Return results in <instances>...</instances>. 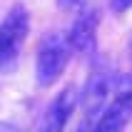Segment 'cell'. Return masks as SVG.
<instances>
[{"mask_svg": "<svg viewBox=\"0 0 132 132\" xmlns=\"http://www.w3.org/2000/svg\"><path fill=\"white\" fill-rule=\"evenodd\" d=\"M132 122V75L115 77L112 95L87 132H125Z\"/></svg>", "mask_w": 132, "mask_h": 132, "instance_id": "2", "label": "cell"}, {"mask_svg": "<svg viewBox=\"0 0 132 132\" xmlns=\"http://www.w3.org/2000/svg\"><path fill=\"white\" fill-rule=\"evenodd\" d=\"M97 28H100V13L97 7H82L75 15L72 25L67 30V43L72 47V52L80 55H92L97 50Z\"/></svg>", "mask_w": 132, "mask_h": 132, "instance_id": "6", "label": "cell"}, {"mask_svg": "<svg viewBox=\"0 0 132 132\" xmlns=\"http://www.w3.org/2000/svg\"><path fill=\"white\" fill-rule=\"evenodd\" d=\"M130 55H132V32H130Z\"/></svg>", "mask_w": 132, "mask_h": 132, "instance_id": "10", "label": "cell"}, {"mask_svg": "<svg viewBox=\"0 0 132 132\" xmlns=\"http://www.w3.org/2000/svg\"><path fill=\"white\" fill-rule=\"evenodd\" d=\"M112 85H115V75L107 70V67H95L90 72L87 82H85V90L80 92V102L82 105V125L80 132H87L92 127V122L97 120V115L105 110V105L112 95Z\"/></svg>", "mask_w": 132, "mask_h": 132, "instance_id": "3", "label": "cell"}, {"mask_svg": "<svg viewBox=\"0 0 132 132\" xmlns=\"http://www.w3.org/2000/svg\"><path fill=\"white\" fill-rule=\"evenodd\" d=\"M30 30V15L25 5H13L0 22V67L20 52Z\"/></svg>", "mask_w": 132, "mask_h": 132, "instance_id": "4", "label": "cell"}, {"mask_svg": "<svg viewBox=\"0 0 132 132\" xmlns=\"http://www.w3.org/2000/svg\"><path fill=\"white\" fill-rule=\"evenodd\" d=\"M0 132H22V130L15 127V125H10V122H0Z\"/></svg>", "mask_w": 132, "mask_h": 132, "instance_id": "8", "label": "cell"}, {"mask_svg": "<svg viewBox=\"0 0 132 132\" xmlns=\"http://www.w3.org/2000/svg\"><path fill=\"white\" fill-rule=\"evenodd\" d=\"M72 57V47L67 43L65 35L60 32H47L37 45L35 55V80L43 87H50L60 80V75L65 72L67 62Z\"/></svg>", "mask_w": 132, "mask_h": 132, "instance_id": "1", "label": "cell"}, {"mask_svg": "<svg viewBox=\"0 0 132 132\" xmlns=\"http://www.w3.org/2000/svg\"><path fill=\"white\" fill-rule=\"evenodd\" d=\"M57 3H60L62 7H72V5H77L80 0H57Z\"/></svg>", "mask_w": 132, "mask_h": 132, "instance_id": "9", "label": "cell"}, {"mask_svg": "<svg viewBox=\"0 0 132 132\" xmlns=\"http://www.w3.org/2000/svg\"><path fill=\"white\" fill-rule=\"evenodd\" d=\"M110 7H112V13H125V10L132 7V0H110Z\"/></svg>", "mask_w": 132, "mask_h": 132, "instance_id": "7", "label": "cell"}, {"mask_svg": "<svg viewBox=\"0 0 132 132\" xmlns=\"http://www.w3.org/2000/svg\"><path fill=\"white\" fill-rule=\"evenodd\" d=\"M77 102H80V92L77 87L67 85L65 90H60L57 95L52 97L45 112L37 120V132H65L67 122L72 117V112L77 110Z\"/></svg>", "mask_w": 132, "mask_h": 132, "instance_id": "5", "label": "cell"}]
</instances>
